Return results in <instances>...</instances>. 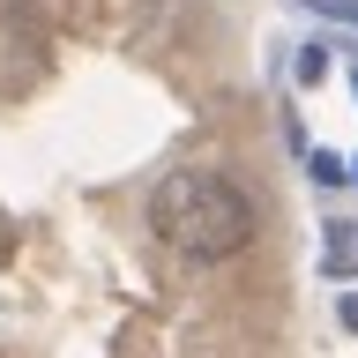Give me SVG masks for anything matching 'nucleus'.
Wrapping results in <instances>:
<instances>
[{
	"mask_svg": "<svg viewBox=\"0 0 358 358\" xmlns=\"http://www.w3.org/2000/svg\"><path fill=\"white\" fill-rule=\"evenodd\" d=\"M150 224H157V239L172 254H187V262H224V254H239L262 231V209H254V194L239 179H224V172H172L150 194Z\"/></svg>",
	"mask_w": 358,
	"mask_h": 358,
	"instance_id": "f257e3e1",
	"label": "nucleus"
},
{
	"mask_svg": "<svg viewBox=\"0 0 358 358\" xmlns=\"http://www.w3.org/2000/svg\"><path fill=\"white\" fill-rule=\"evenodd\" d=\"M321 268H329V276H358V224H336V231H329Z\"/></svg>",
	"mask_w": 358,
	"mask_h": 358,
	"instance_id": "f03ea898",
	"label": "nucleus"
},
{
	"mask_svg": "<svg viewBox=\"0 0 358 358\" xmlns=\"http://www.w3.org/2000/svg\"><path fill=\"white\" fill-rule=\"evenodd\" d=\"M306 8H321V15H336V22H358V0H306Z\"/></svg>",
	"mask_w": 358,
	"mask_h": 358,
	"instance_id": "7ed1b4c3",
	"label": "nucleus"
},
{
	"mask_svg": "<svg viewBox=\"0 0 358 358\" xmlns=\"http://www.w3.org/2000/svg\"><path fill=\"white\" fill-rule=\"evenodd\" d=\"M343 329L358 336V291H343Z\"/></svg>",
	"mask_w": 358,
	"mask_h": 358,
	"instance_id": "20e7f679",
	"label": "nucleus"
},
{
	"mask_svg": "<svg viewBox=\"0 0 358 358\" xmlns=\"http://www.w3.org/2000/svg\"><path fill=\"white\" fill-rule=\"evenodd\" d=\"M351 179H358V157H351Z\"/></svg>",
	"mask_w": 358,
	"mask_h": 358,
	"instance_id": "39448f33",
	"label": "nucleus"
},
{
	"mask_svg": "<svg viewBox=\"0 0 358 358\" xmlns=\"http://www.w3.org/2000/svg\"><path fill=\"white\" fill-rule=\"evenodd\" d=\"M351 83H358V60H351Z\"/></svg>",
	"mask_w": 358,
	"mask_h": 358,
	"instance_id": "423d86ee",
	"label": "nucleus"
}]
</instances>
